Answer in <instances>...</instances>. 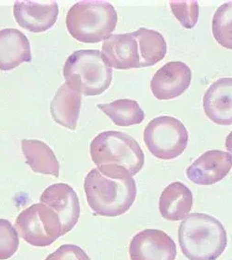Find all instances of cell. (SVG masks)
<instances>
[{
  "mask_svg": "<svg viewBox=\"0 0 232 260\" xmlns=\"http://www.w3.org/2000/svg\"><path fill=\"white\" fill-rule=\"evenodd\" d=\"M21 151L33 172L59 177L60 164L52 149L42 141L22 140Z\"/></svg>",
  "mask_w": 232,
  "mask_h": 260,
  "instance_id": "cell-18",
  "label": "cell"
},
{
  "mask_svg": "<svg viewBox=\"0 0 232 260\" xmlns=\"http://www.w3.org/2000/svg\"><path fill=\"white\" fill-rule=\"evenodd\" d=\"M90 156L98 167L116 165L126 168L134 176L141 171L144 153L137 141L126 133L106 131L90 144Z\"/></svg>",
  "mask_w": 232,
  "mask_h": 260,
  "instance_id": "cell-5",
  "label": "cell"
},
{
  "mask_svg": "<svg viewBox=\"0 0 232 260\" xmlns=\"http://www.w3.org/2000/svg\"><path fill=\"white\" fill-rule=\"evenodd\" d=\"M13 13L21 28L33 32H43L56 23L59 5L57 2L18 1L13 6Z\"/></svg>",
  "mask_w": 232,
  "mask_h": 260,
  "instance_id": "cell-12",
  "label": "cell"
},
{
  "mask_svg": "<svg viewBox=\"0 0 232 260\" xmlns=\"http://www.w3.org/2000/svg\"><path fill=\"white\" fill-rule=\"evenodd\" d=\"M117 21L114 7L106 1H80L71 7L66 16L70 35L86 44L105 41L115 30Z\"/></svg>",
  "mask_w": 232,
  "mask_h": 260,
  "instance_id": "cell-3",
  "label": "cell"
},
{
  "mask_svg": "<svg viewBox=\"0 0 232 260\" xmlns=\"http://www.w3.org/2000/svg\"><path fill=\"white\" fill-rule=\"evenodd\" d=\"M193 205V196L184 183L175 182L164 189L159 200V210L164 219L179 221L189 216Z\"/></svg>",
  "mask_w": 232,
  "mask_h": 260,
  "instance_id": "cell-17",
  "label": "cell"
},
{
  "mask_svg": "<svg viewBox=\"0 0 232 260\" xmlns=\"http://www.w3.org/2000/svg\"><path fill=\"white\" fill-rule=\"evenodd\" d=\"M143 138L153 156L162 160H170L184 152L189 142V133L180 120L171 116H160L149 122Z\"/></svg>",
  "mask_w": 232,
  "mask_h": 260,
  "instance_id": "cell-6",
  "label": "cell"
},
{
  "mask_svg": "<svg viewBox=\"0 0 232 260\" xmlns=\"http://www.w3.org/2000/svg\"><path fill=\"white\" fill-rule=\"evenodd\" d=\"M82 94L65 83L58 89L50 103L53 120L69 130L74 131L77 126Z\"/></svg>",
  "mask_w": 232,
  "mask_h": 260,
  "instance_id": "cell-16",
  "label": "cell"
},
{
  "mask_svg": "<svg viewBox=\"0 0 232 260\" xmlns=\"http://www.w3.org/2000/svg\"><path fill=\"white\" fill-rule=\"evenodd\" d=\"M45 260H91L78 245H64L47 256Z\"/></svg>",
  "mask_w": 232,
  "mask_h": 260,
  "instance_id": "cell-24",
  "label": "cell"
},
{
  "mask_svg": "<svg viewBox=\"0 0 232 260\" xmlns=\"http://www.w3.org/2000/svg\"><path fill=\"white\" fill-rule=\"evenodd\" d=\"M212 31L221 47L232 50V1L222 4L216 10L212 21Z\"/></svg>",
  "mask_w": 232,
  "mask_h": 260,
  "instance_id": "cell-21",
  "label": "cell"
},
{
  "mask_svg": "<svg viewBox=\"0 0 232 260\" xmlns=\"http://www.w3.org/2000/svg\"><path fill=\"white\" fill-rule=\"evenodd\" d=\"M32 59L30 42L13 28L0 30V71H11Z\"/></svg>",
  "mask_w": 232,
  "mask_h": 260,
  "instance_id": "cell-15",
  "label": "cell"
},
{
  "mask_svg": "<svg viewBox=\"0 0 232 260\" xmlns=\"http://www.w3.org/2000/svg\"><path fill=\"white\" fill-rule=\"evenodd\" d=\"M64 76L66 83L80 94L94 96L109 88L112 71L100 50L81 49L66 59Z\"/></svg>",
  "mask_w": 232,
  "mask_h": 260,
  "instance_id": "cell-4",
  "label": "cell"
},
{
  "mask_svg": "<svg viewBox=\"0 0 232 260\" xmlns=\"http://www.w3.org/2000/svg\"><path fill=\"white\" fill-rule=\"evenodd\" d=\"M90 208L101 217L127 213L137 197V184L124 167L106 165L92 169L84 182Z\"/></svg>",
  "mask_w": 232,
  "mask_h": 260,
  "instance_id": "cell-1",
  "label": "cell"
},
{
  "mask_svg": "<svg viewBox=\"0 0 232 260\" xmlns=\"http://www.w3.org/2000/svg\"><path fill=\"white\" fill-rule=\"evenodd\" d=\"M102 55L110 68H140L138 45L134 31L111 35L102 44Z\"/></svg>",
  "mask_w": 232,
  "mask_h": 260,
  "instance_id": "cell-13",
  "label": "cell"
},
{
  "mask_svg": "<svg viewBox=\"0 0 232 260\" xmlns=\"http://www.w3.org/2000/svg\"><path fill=\"white\" fill-rule=\"evenodd\" d=\"M232 168L231 155L221 150L204 153L190 165L186 175L190 182L199 185H212L227 176Z\"/></svg>",
  "mask_w": 232,
  "mask_h": 260,
  "instance_id": "cell-11",
  "label": "cell"
},
{
  "mask_svg": "<svg viewBox=\"0 0 232 260\" xmlns=\"http://www.w3.org/2000/svg\"><path fill=\"white\" fill-rule=\"evenodd\" d=\"M206 116L218 125L232 124V78L218 79L202 99Z\"/></svg>",
  "mask_w": 232,
  "mask_h": 260,
  "instance_id": "cell-14",
  "label": "cell"
},
{
  "mask_svg": "<svg viewBox=\"0 0 232 260\" xmlns=\"http://www.w3.org/2000/svg\"><path fill=\"white\" fill-rule=\"evenodd\" d=\"M20 245L17 230L7 219H0V260H7L15 255Z\"/></svg>",
  "mask_w": 232,
  "mask_h": 260,
  "instance_id": "cell-22",
  "label": "cell"
},
{
  "mask_svg": "<svg viewBox=\"0 0 232 260\" xmlns=\"http://www.w3.org/2000/svg\"><path fill=\"white\" fill-rule=\"evenodd\" d=\"M97 107L117 126L139 124L145 119V113L139 104L131 99H118L109 104L97 105Z\"/></svg>",
  "mask_w": 232,
  "mask_h": 260,
  "instance_id": "cell-20",
  "label": "cell"
},
{
  "mask_svg": "<svg viewBox=\"0 0 232 260\" xmlns=\"http://www.w3.org/2000/svg\"><path fill=\"white\" fill-rule=\"evenodd\" d=\"M40 203L53 209L62 223V234L74 229L80 217L78 196L74 189L66 183H55L48 186L40 197Z\"/></svg>",
  "mask_w": 232,
  "mask_h": 260,
  "instance_id": "cell-9",
  "label": "cell"
},
{
  "mask_svg": "<svg viewBox=\"0 0 232 260\" xmlns=\"http://www.w3.org/2000/svg\"><path fill=\"white\" fill-rule=\"evenodd\" d=\"M129 255L131 260H175L177 245L163 231L146 229L133 237Z\"/></svg>",
  "mask_w": 232,
  "mask_h": 260,
  "instance_id": "cell-8",
  "label": "cell"
},
{
  "mask_svg": "<svg viewBox=\"0 0 232 260\" xmlns=\"http://www.w3.org/2000/svg\"><path fill=\"white\" fill-rule=\"evenodd\" d=\"M191 78V71L186 63L171 61L154 73L151 90L159 100L176 99L190 87Z\"/></svg>",
  "mask_w": 232,
  "mask_h": 260,
  "instance_id": "cell-10",
  "label": "cell"
},
{
  "mask_svg": "<svg viewBox=\"0 0 232 260\" xmlns=\"http://www.w3.org/2000/svg\"><path fill=\"white\" fill-rule=\"evenodd\" d=\"M179 242L189 260H216L227 248V232L207 214H190L179 227Z\"/></svg>",
  "mask_w": 232,
  "mask_h": 260,
  "instance_id": "cell-2",
  "label": "cell"
},
{
  "mask_svg": "<svg viewBox=\"0 0 232 260\" xmlns=\"http://www.w3.org/2000/svg\"><path fill=\"white\" fill-rule=\"evenodd\" d=\"M134 34L138 45L140 68L153 66L164 58L167 52V46L160 32L147 28H139Z\"/></svg>",
  "mask_w": 232,
  "mask_h": 260,
  "instance_id": "cell-19",
  "label": "cell"
},
{
  "mask_svg": "<svg viewBox=\"0 0 232 260\" xmlns=\"http://www.w3.org/2000/svg\"><path fill=\"white\" fill-rule=\"evenodd\" d=\"M226 147H227V151L229 152V154L231 155L232 157V131L229 133V135L227 136Z\"/></svg>",
  "mask_w": 232,
  "mask_h": 260,
  "instance_id": "cell-25",
  "label": "cell"
},
{
  "mask_svg": "<svg viewBox=\"0 0 232 260\" xmlns=\"http://www.w3.org/2000/svg\"><path fill=\"white\" fill-rule=\"evenodd\" d=\"M15 225L21 238L37 247L49 246L63 236L58 215L43 203L24 209L17 217Z\"/></svg>",
  "mask_w": 232,
  "mask_h": 260,
  "instance_id": "cell-7",
  "label": "cell"
},
{
  "mask_svg": "<svg viewBox=\"0 0 232 260\" xmlns=\"http://www.w3.org/2000/svg\"><path fill=\"white\" fill-rule=\"evenodd\" d=\"M169 5L175 17L184 28L191 29L197 24L199 19L198 2H170Z\"/></svg>",
  "mask_w": 232,
  "mask_h": 260,
  "instance_id": "cell-23",
  "label": "cell"
}]
</instances>
